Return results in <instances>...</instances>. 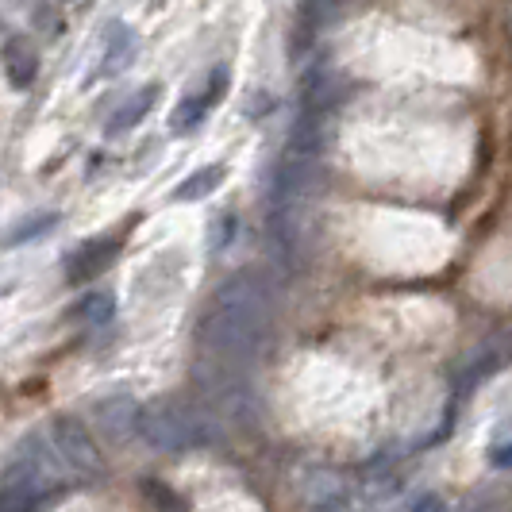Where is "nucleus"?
Instances as JSON below:
<instances>
[{
    "instance_id": "obj_1",
    "label": "nucleus",
    "mask_w": 512,
    "mask_h": 512,
    "mask_svg": "<svg viewBox=\"0 0 512 512\" xmlns=\"http://www.w3.org/2000/svg\"><path fill=\"white\" fill-rule=\"evenodd\" d=\"M270 320H274L270 289L258 274L243 270V274H235L216 289L205 320L197 328V339H201L205 351L220 355V359L247 362L262 351Z\"/></svg>"
},
{
    "instance_id": "obj_2",
    "label": "nucleus",
    "mask_w": 512,
    "mask_h": 512,
    "mask_svg": "<svg viewBox=\"0 0 512 512\" xmlns=\"http://www.w3.org/2000/svg\"><path fill=\"white\" fill-rule=\"evenodd\" d=\"M139 436L154 451H189L208 439V420L205 412L189 409L185 401L166 397L154 405H139Z\"/></svg>"
},
{
    "instance_id": "obj_3",
    "label": "nucleus",
    "mask_w": 512,
    "mask_h": 512,
    "mask_svg": "<svg viewBox=\"0 0 512 512\" xmlns=\"http://www.w3.org/2000/svg\"><path fill=\"white\" fill-rule=\"evenodd\" d=\"M66 482H74V474L66 470V462L54 455L51 443H43V439H24V447L16 451V459L8 462V470H4L0 489L20 493L27 501H43V497L58 493Z\"/></svg>"
},
{
    "instance_id": "obj_4",
    "label": "nucleus",
    "mask_w": 512,
    "mask_h": 512,
    "mask_svg": "<svg viewBox=\"0 0 512 512\" xmlns=\"http://www.w3.org/2000/svg\"><path fill=\"white\" fill-rule=\"evenodd\" d=\"M51 447L54 455L66 462V470L74 474V482H93L104 474V459L97 439L89 436V428L77 416H54L51 420Z\"/></svg>"
},
{
    "instance_id": "obj_5",
    "label": "nucleus",
    "mask_w": 512,
    "mask_h": 512,
    "mask_svg": "<svg viewBox=\"0 0 512 512\" xmlns=\"http://www.w3.org/2000/svg\"><path fill=\"white\" fill-rule=\"evenodd\" d=\"M120 235H101V239H89L81 243L74 255L66 258V282L70 285H85L93 282L97 274H104L116 258H120Z\"/></svg>"
},
{
    "instance_id": "obj_6",
    "label": "nucleus",
    "mask_w": 512,
    "mask_h": 512,
    "mask_svg": "<svg viewBox=\"0 0 512 512\" xmlns=\"http://www.w3.org/2000/svg\"><path fill=\"white\" fill-rule=\"evenodd\" d=\"M93 420H97V432H101L104 443L124 447L131 436H139V405H135L131 397H108V401H97Z\"/></svg>"
},
{
    "instance_id": "obj_7",
    "label": "nucleus",
    "mask_w": 512,
    "mask_h": 512,
    "mask_svg": "<svg viewBox=\"0 0 512 512\" xmlns=\"http://www.w3.org/2000/svg\"><path fill=\"white\" fill-rule=\"evenodd\" d=\"M224 85H228V74H224V70H216V74H212V81H208L205 93H189V97H185V101L174 108V116H170V128L178 131V135L201 128V124H205V116L212 112V104L224 97Z\"/></svg>"
},
{
    "instance_id": "obj_8",
    "label": "nucleus",
    "mask_w": 512,
    "mask_h": 512,
    "mask_svg": "<svg viewBox=\"0 0 512 512\" xmlns=\"http://www.w3.org/2000/svg\"><path fill=\"white\" fill-rule=\"evenodd\" d=\"M0 66H4V77L16 89H31L35 77H39V51H35V43L27 35H12L0 47Z\"/></svg>"
},
{
    "instance_id": "obj_9",
    "label": "nucleus",
    "mask_w": 512,
    "mask_h": 512,
    "mask_svg": "<svg viewBox=\"0 0 512 512\" xmlns=\"http://www.w3.org/2000/svg\"><path fill=\"white\" fill-rule=\"evenodd\" d=\"M135 51H139V39L128 24H112L108 35H104V54H101V77H116L124 74L131 62H135Z\"/></svg>"
},
{
    "instance_id": "obj_10",
    "label": "nucleus",
    "mask_w": 512,
    "mask_h": 512,
    "mask_svg": "<svg viewBox=\"0 0 512 512\" xmlns=\"http://www.w3.org/2000/svg\"><path fill=\"white\" fill-rule=\"evenodd\" d=\"M154 101H158V85H143L139 93H131L128 101L112 112V120H108V135H124V131H131L143 116H147V112H151Z\"/></svg>"
},
{
    "instance_id": "obj_11",
    "label": "nucleus",
    "mask_w": 512,
    "mask_h": 512,
    "mask_svg": "<svg viewBox=\"0 0 512 512\" xmlns=\"http://www.w3.org/2000/svg\"><path fill=\"white\" fill-rule=\"evenodd\" d=\"M224 178H228L224 166H201L197 174H189V178L174 189V201H201L208 193H216V189L224 185Z\"/></svg>"
},
{
    "instance_id": "obj_12",
    "label": "nucleus",
    "mask_w": 512,
    "mask_h": 512,
    "mask_svg": "<svg viewBox=\"0 0 512 512\" xmlns=\"http://www.w3.org/2000/svg\"><path fill=\"white\" fill-rule=\"evenodd\" d=\"M112 316H116V297H112L108 289L85 293L74 308V320H81V324H108Z\"/></svg>"
},
{
    "instance_id": "obj_13",
    "label": "nucleus",
    "mask_w": 512,
    "mask_h": 512,
    "mask_svg": "<svg viewBox=\"0 0 512 512\" xmlns=\"http://www.w3.org/2000/svg\"><path fill=\"white\" fill-rule=\"evenodd\" d=\"M58 224V216L54 212H39V216H27V220H20L16 228L4 235V243L8 247H20V243H27V239H39V235H47V231Z\"/></svg>"
},
{
    "instance_id": "obj_14",
    "label": "nucleus",
    "mask_w": 512,
    "mask_h": 512,
    "mask_svg": "<svg viewBox=\"0 0 512 512\" xmlns=\"http://www.w3.org/2000/svg\"><path fill=\"white\" fill-rule=\"evenodd\" d=\"M143 493H147V501H151L158 512H185L178 493L170 486H162V482H143Z\"/></svg>"
},
{
    "instance_id": "obj_15",
    "label": "nucleus",
    "mask_w": 512,
    "mask_h": 512,
    "mask_svg": "<svg viewBox=\"0 0 512 512\" xmlns=\"http://www.w3.org/2000/svg\"><path fill=\"white\" fill-rule=\"evenodd\" d=\"M35 509V501H27L20 493H8V489H0V512H31Z\"/></svg>"
},
{
    "instance_id": "obj_16",
    "label": "nucleus",
    "mask_w": 512,
    "mask_h": 512,
    "mask_svg": "<svg viewBox=\"0 0 512 512\" xmlns=\"http://www.w3.org/2000/svg\"><path fill=\"white\" fill-rule=\"evenodd\" d=\"M489 462H493L497 470H512V443H493V447H489Z\"/></svg>"
},
{
    "instance_id": "obj_17",
    "label": "nucleus",
    "mask_w": 512,
    "mask_h": 512,
    "mask_svg": "<svg viewBox=\"0 0 512 512\" xmlns=\"http://www.w3.org/2000/svg\"><path fill=\"white\" fill-rule=\"evenodd\" d=\"M312 4H332V0H312Z\"/></svg>"
},
{
    "instance_id": "obj_18",
    "label": "nucleus",
    "mask_w": 512,
    "mask_h": 512,
    "mask_svg": "<svg viewBox=\"0 0 512 512\" xmlns=\"http://www.w3.org/2000/svg\"><path fill=\"white\" fill-rule=\"evenodd\" d=\"M66 4H81V0H66Z\"/></svg>"
}]
</instances>
